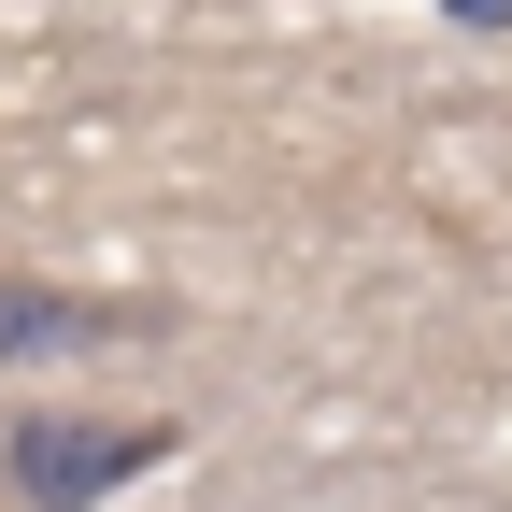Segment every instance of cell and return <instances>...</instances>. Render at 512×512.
I'll list each match as a JSON object with an SVG mask.
<instances>
[{"mask_svg": "<svg viewBox=\"0 0 512 512\" xmlns=\"http://www.w3.org/2000/svg\"><path fill=\"white\" fill-rule=\"evenodd\" d=\"M171 413H15L0 427V498H114V484H143L171 470Z\"/></svg>", "mask_w": 512, "mask_h": 512, "instance_id": "6da1fadb", "label": "cell"}, {"mask_svg": "<svg viewBox=\"0 0 512 512\" xmlns=\"http://www.w3.org/2000/svg\"><path fill=\"white\" fill-rule=\"evenodd\" d=\"M128 299H72V285H0V356H57V342H128Z\"/></svg>", "mask_w": 512, "mask_h": 512, "instance_id": "7a4b0ae2", "label": "cell"}, {"mask_svg": "<svg viewBox=\"0 0 512 512\" xmlns=\"http://www.w3.org/2000/svg\"><path fill=\"white\" fill-rule=\"evenodd\" d=\"M456 15H512V0H456Z\"/></svg>", "mask_w": 512, "mask_h": 512, "instance_id": "3957f363", "label": "cell"}]
</instances>
